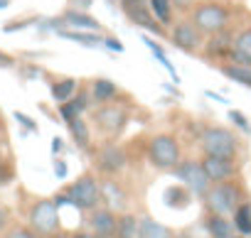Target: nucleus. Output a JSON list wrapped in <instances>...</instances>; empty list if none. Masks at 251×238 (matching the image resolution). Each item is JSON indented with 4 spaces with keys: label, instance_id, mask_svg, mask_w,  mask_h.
I'll return each mask as SVG.
<instances>
[{
    "label": "nucleus",
    "instance_id": "nucleus-22",
    "mask_svg": "<svg viewBox=\"0 0 251 238\" xmlns=\"http://www.w3.org/2000/svg\"><path fill=\"white\" fill-rule=\"evenodd\" d=\"M148 5L160 25H173V10H175L173 0H148Z\"/></svg>",
    "mask_w": 251,
    "mask_h": 238
},
{
    "label": "nucleus",
    "instance_id": "nucleus-26",
    "mask_svg": "<svg viewBox=\"0 0 251 238\" xmlns=\"http://www.w3.org/2000/svg\"><path fill=\"white\" fill-rule=\"evenodd\" d=\"M143 42L148 44V49L153 52V57H155V59H158V62H160V64L165 66V71H168V74H170V76L175 79V84H177V81H180V79H177V71H175V66L170 64V59L165 57V52H163V47H160V44H158L155 40H151V37H143Z\"/></svg>",
    "mask_w": 251,
    "mask_h": 238
},
{
    "label": "nucleus",
    "instance_id": "nucleus-37",
    "mask_svg": "<svg viewBox=\"0 0 251 238\" xmlns=\"http://www.w3.org/2000/svg\"><path fill=\"white\" fill-rule=\"evenodd\" d=\"M72 238H99L96 233H86V231H81V233H74Z\"/></svg>",
    "mask_w": 251,
    "mask_h": 238
},
{
    "label": "nucleus",
    "instance_id": "nucleus-8",
    "mask_svg": "<svg viewBox=\"0 0 251 238\" xmlns=\"http://www.w3.org/2000/svg\"><path fill=\"white\" fill-rule=\"evenodd\" d=\"M170 42L182 52H197L204 44V35L195 27L192 20H180V22H175V27L170 32Z\"/></svg>",
    "mask_w": 251,
    "mask_h": 238
},
{
    "label": "nucleus",
    "instance_id": "nucleus-6",
    "mask_svg": "<svg viewBox=\"0 0 251 238\" xmlns=\"http://www.w3.org/2000/svg\"><path fill=\"white\" fill-rule=\"evenodd\" d=\"M67 196H69V201H72L76 209L94 211V209L101 204V184H99L91 174H84V177H79V179L67 189Z\"/></svg>",
    "mask_w": 251,
    "mask_h": 238
},
{
    "label": "nucleus",
    "instance_id": "nucleus-24",
    "mask_svg": "<svg viewBox=\"0 0 251 238\" xmlns=\"http://www.w3.org/2000/svg\"><path fill=\"white\" fill-rule=\"evenodd\" d=\"M234 228L241 236H251V204H239V209L234 211Z\"/></svg>",
    "mask_w": 251,
    "mask_h": 238
},
{
    "label": "nucleus",
    "instance_id": "nucleus-21",
    "mask_svg": "<svg viewBox=\"0 0 251 238\" xmlns=\"http://www.w3.org/2000/svg\"><path fill=\"white\" fill-rule=\"evenodd\" d=\"M116 93H118V88H116V84L108 81V79H96V81L91 84V96H94L96 103H108V101L116 98Z\"/></svg>",
    "mask_w": 251,
    "mask_h": 238
},
{
    "label": "nucleus",
    "instance_id": "nucleus-14",
    "mask_svg": "<svg viewBox=\"0 0 251 238\" xmlns=\"http://www.w3.org/2000/svg\"><path fill=\"white\" fill-rule=\"evenodd\" d=\"M101 201H106V206H108L111 211H123L126 204H128V196H126V192L121 189L118 182L103 179V182H101Z\"/></svg>",
    "mask_w": 251,
    "mask_h": 238
},
{
    "label": "nucleus",
    "instance_id": "nucleus-13",
    "mask_svg": "<svg viewBox=\"0 0 251 238\" xmlns=\"http://www.w3.org/2000/svg\"><path fill=\"white\" fill-rule=\"evenodd\" d=\"M126 167V152L123 148L118 145H106L101 152H99V170L106 172V174H116Z\"/></svg>",
    "mask_w": 251,
    "mask_h": 238
},
{
    "label": "nucleus",
    "instance_id": "nucleus-35",
    "mask_svg": "<svg viewBox=\"0 0 251 238\" xmlns=\"http://www.w3.org/2000/svg\"><path fill=\"white\" fill-rule=\"evenodd\" d=\"M54 174H57L59 179L67 177V165H64V160H57V162H54Z\"/></svg>",
    "mask_w": 251,
    "mask_h": 238
},
{
    "label": "nucleus",
    "instance_id": "nucleus-34",
    "mask_svg": "<svg viewBox=\"0 0 251 238\" xmlns=\"http://www.w3.org/2000/svg\"><path fill=\"white\" fill-rule=\"evenodd\" d=\"M173 5L177 10H192L195 8V0H173Z\"/></svg>",
    "mask_w": 251,
    "mask_h": 238
},
{
    "label": "nucleus",
    "instance_id": "nucleus-20",
    "mask_svg": "<svg viewBox=\"0 0 251 238\" xmlns=\"http://www.w3.org/2000/svg\"><path fill=\"white\" fill-rule=\"evenodd\" d=\"M57 35L64 37V40L79 42L84 47H99V44H103V40L96 32H86V30H57Z\"/></svg>",
    "mask_w": 251,
    "mask_h": 238
},
{
    "label": "nucleus",
    "instance_id": "nucleus-18",
    "mask_svg": "<svg viewBox=\"0 0 251 238\" xmlns=\"http://www.w3.org/2000/svg\"><path fill=\"white\" fill-rule=\"evenodd\" d=\"M138 238H173V231L168 226H163L160 221L143 216L138 223Z\"/></svg>",
    "mask_w": 251,
    "mask_h": 238
},
{
    "label": "nucleus",
    "instance_id": "nucleus-10",
    "mask_svg": "<svg viewBox=\"0 0 251 238\" xmlns=\"http://www.w3.org/2000/svg\"><path fill=\"white\" fill-rule=\"evenodd\" d=\"M202 167H204V172H207V177H209V182L214 184H219V182H229L234 174H236V165H234V160H224V157H209V155H204L202 157Z\"/></svg>",
    "mask_w": 251,
    "mask_h": 238
},
{
    "label": "nucleus",
    "instance_id": "nucleus-16",
    "mask_svg": "<svg viewBox=\"0 0 251 238\" xmlns=\"http://www.w3.org/2000/svg\"><path fill=\"white\" fill-rule=\"evenodd\" d=\"M204 228H207L209 238H234L236 236L234 221H229V216H219V214H209L204 218Z\"/></svg>",
    "mask_w": 251,
    "mask_h": 238
},
{
    "label": "nucleus",
    "instance_id": "nucleus-40",
    "mask_svg": "<svg viewBox=\"0 0 251 238\" xmlns=\"http://www.w3.org/2000/svg\"><path fill=\"white\" fill-rule=\"evenodd\" d=\"M5 221H8V214H5V209H0V228L5 226Z\"/></svg>",
    "mask_w": 251,
    "mask_h": 238
},
{
    "label": "nucleus",
    "instance_id": "nucleus-9",
    "mask_svg": "<svg viewBox=\"0 0 251 238\" xmlns=\"http://www.w3.org/2000/svg\"><path fill=\"white\" fill-rule=\"evenodd\" d=\"M96 123L99 128L106 133V135H118L123 130V126L128 123V113H126L123 106H113V103H106L96 110Z\"/></svg>",
    "mask_w": 251,
    "mask_h": 238
},
{
    "label": "nucleus",
    "instance_id": "nucleus-5",
    "mask_svg": "<svg viewBox=\"0 0 251 238\" xmlns=\"http://www.w3.org/2000/svg\"><path fill=\"white\" fill-rule=\"evenodd\" d=\"M148 160L158 170H175L180 165V145L173 135H155L148 143Z\"/></svg>",
    "mask_w": 251,
    "mask_h": 238
},
{
    "label": "nucleus",
    "instance_id": "nucleus-7",
    "mask_svg": "<svg viewBox=\"0 0 251 238\" xmlns=\"http://www.w3.org/2000/svg\"><path fill=\"white\" fill-rule=\"evenodd\" d=\"M30 228L40 236H50L59 228V206L54 199H42L30 211Z\"/></svg>",
    "mask_w": 251,
    "mask_h": 238
},
{
    "label": "nucleus",
    "instance_id": "nucleus-4",
    "mask_svg": "<svg viewBox=\"0 0 251 238\" xmlns=\"http://www.w3.org/2000/svg\"><path fill=\"white\" fill-rule=\"evenodd\" d=\"M173 174L182 182V187L192 194V196H207V192L212 189V182L202 167V162H195V160H180V165L173 170Z\"/></svg>",
    "mask_w": 251,
    "mask_h": 238
},
{
    "label": "nucleus",
    "instance_id": "nucleus-28",
    "mask_svg": "<svg viewBox=\"0 0 251 238\" xmlns=\"http://www.w3.org/2000/svg\"><path fill=\"white\" fill-rule=\"evenodd\" d=\"M229 121H231L241 133H251V126H249V121H246V115H244V113H239V110H229Z\"/></svg>",
    "mask_w": 251,
    "mask_h": 238
},
{
    "label": "nucleus",
    "instance_id": "nucleus-12",
    "mask_svg": "<svg viewBox=\"0 0 251 238\" xmlns=\"http://www.w3.org/2000/svg\"><path fill=\"white\" fill-rule=\"evenodd\" d=\"M231 44H234V35L229 30H222V32H214L207 37L204 42V54L209 59H222V57H229L231 54Z\"/></svg>",
    "mask_w": 251,
    "mask_h": 238
},
{
    "label": "nucleus",
    "instance_id": "nucleus-27",
    "mask_svg": "<svg viewBox=\"0 0 251 238\" xmlns=\"http://www.w3.org/2000/svg\"><path fill=\"white\" fill-rule=\"evenodd\" d=\"M74 91H76V81H74V79H62V81H57V84L52 86V96H54V101H59V103H67V101L74 96Z\"/></svg>",
    "mask_w": 251,
    "mask_h": 238
},
{
    "label": "nucleus",
    "instance_id": "nucleus-29",
    "mask_svg": "<svg viewBox=\"0 0 251 238\" xmlns=\"http://www.w3.org/2000/svg\"><path fill=\"white\" fill-rule=\"evenodd\" d=\"M59 113H62V118L69 123V121H74V118H81V113H79V108L72 103V101H67V103H62V108H59Z\"/></svg>",
    "mask_w": 251,
    "mask_h": 238
},
{
    "label": "nucleus",
    "instance_id": "nucleus-11",
    "mask_svg": "<svg viewBox=\"0 0 251 238\" xmlns=\"http://www.w3.org/2000/svg\"><path fill=\"white\" fill-rule=\"evenodd\" d=\"M116 226H118V218H116V211H111L108 206L103 209H94L91 216H89V228L91 233H96L99 238H108L116 233Z\"/></svg>",
    "mask_w": 251,
    "mask_h": 238
},
{
    "label": "nucleus",
    "instance_id": "nucleus-17",
    "mask_svg": "<svg viewBox=\"0 0 251 238\" xmlns=\"http://www.w3.org/2000/svg\"><path fill=\"white\" fill-rule=\"evenodd\" d=\"M62 20H64V25H69L74 30H86V32H99L101 30V22L96 18L86 15L84 10H67L62 15Z\"/></svg>",
    "mask_w": 251,
    "mask_h": 238
},
{
    "label": "nucleus",
    "instance_id": "nucleus-1",
    "mask_svg": "<svg viewBox=\"0 0 251 238\" xmlns=\"http://www.w3.org/2000/svg\"><path fill=\"white\" fill-rule=\"evenodd\" d=\"M190 20L195 22V27L204 37H209L214 32L226 30V25H229V10L222 3H200V5L192 8V18Z\"/></svg>",
    "mask_w": 251,
    "mask_h": 238
},
{
    "label": "nucleus",
    "instance_id": "nucleus-39",
    "mask_svg": "<svg viewBox=\"0 0 251 238\" xmlns=\"http://www.w3.org/2000/svg\"><path fill=\"white\" fill-rule=\"evenodd\" d=\"M52 150H54V152H59V150H62V140H59V138H54V140H52Z\"/></svg>",
    "mask_w": 251,
    "mask_h": 238
},
{
    "label": "nucleus",
    "instance_id": "nucleus-23",
    "mask_svg": "<svg viewBox=\"0 0 251 238\" xmlns=\"http://www.w3.org/2000/svg\"><path fill=\"white\" fill-rule=\"evenodd\" d=\"M138 223L141 218H136L133 214H123L116 226V238H138Z\"/></svg>",
    "mask_w": 251,
    "mask_h": 238
},
{
    "label": "nucleus",
    "instance_id": "nucleus-25",
    "mask_svg": "<svg viewBox=\"0 0 251 238\" xmlns=\"http://www.w3.org/2000/svg\"><path fill=\"white\" fill-rule=\"evenodd\" d=\"M67 126H69V133L76 140V145L86 150L89 143H91V133H89V126L84 123V118H74V121H69Z\"/></svg>",
    "mask_w": 251,
    "mask_h": 238
},
{
    "label": "nucleus",
    "instance_id": "nucleus-36",
    "mask_svg": "<svg viewBox=\"0 0 251 238\" xmlns=\"http://www.w3.org/2000/svg\"><path fill=\"white\" fill-rule=\"evenodd\" d=\"M0 66H13V57H8V54L0 52Z\"/></svg>",
    "mask_w": 251,
    "mask_h": 238
},
{
    "label": "nucleus",
    "instance_id": "nucleus-41",
    "mask_svg": "<svg viewBox=\"0 0 251 238\" xmlns=\"http://www.w3.org/2000/svg\"><path fill=\"white\" fill-rule=\"evenodd\" d=\"M0 8H8V0H0Z\"/></svg>",
    "mask_w": 251,
    "mask_h": 238
},
{
    "label": "nucleus",
    "instance_id": "nucleus-38",
    "mask_svg": "<svg viewBox=\"0 0 251 238\" xmlns=\"http://www.w3.org/2000/svg\"><path fill=\"white\" fill-rule=\"evenodd\" d=\"M8 177H10V172H8L5 167H0V184H3V182H5Z\"/></svg>",
    "mask_w": 251,
    "mask_h": 238
},
{
    "label": "nucleus",
    "instance_id": "nucleus-2",
    "mask_svg": "<svg viewBox=\"0 0 251 238\" xmlns=\"http://www.w3.org/2000/svg\"><path fill=\"white\" fill-rule=\"evenodd\" d=\"M200 143H202V152L209 155V157L234 160L236 157V150H239V140L226 128H207L202 133V140Z\"/></svg>",
    "mask_w": 251,
    "mask_h": 238
},
{
    "label": "nucleus",
    "instance_id": "nucleus-42",
    "mask_svg": "<svg viewBox=\"0 0 251 238\" xmlns=\"http://www.w3.org/2000/svg\"><path fill=\"white\" fill-rule=\"evenodd\" d=\"M234 238H246V236H241V233H236V236H234Z\"/></svg>",
    "mask_w": 251,
    "mask_h": 238
},
{
    "label": "nucleus",
    "instance_id": "nucleus-3",
    "mask_svg": "<svg viewBox=\"0 0 251 238\" xmlns=\"http://www.w3.org/2000/svg\"><path fill=\"white\" fill-rule=\"evenodd\" d=\"M204 201H207L209 214L234 216V211H236L239 204H241V194H239V187H236V184H231V182H219V184H214V187L207 192Z\"/></svg>",
    "mask_w": 251,
    "mask_h": 238
},
{
    "label": "nucleus",
    "instance_id": "nucleus-33",
    "mask_svg": "<svg viewBox=\"0 0 251 238\" xmlns=\"http://www.w3.org/2000/svg\"><path fill=\"white\" fill-rule=\"evenodd\" d=\"M103 47H108L111 52H123V44H121L118 40H113V37H106V40H103Z\"/></svg>",
    "mask_w": 251,
    "mask_h": 238
},
{
    "label": "nucleus",
    "instance_id": "nucleus-32",
    "mask_svg": "<svg viewBox=\"0 0 251 238\" xmlns=\"http://www.w3.org/2000/svg\"><path fill=\"white\" fill-rule=\"evenodd\" d=\"M15 118H18V121H20V123H23L27 130H32V133L37 130V126H35V121H32V118H27V115H23V113H15Z\"/></svg>",
    "mask_w": 251,
    "mask_h": 238
},
{
    "label": "nucleus",
    "instance_id": "nucleus-31",
    "mask_svg": "<svg viewBox=\"0 0 251 238\" xmlns=\"http://www.w3.org/2000/svg\"><path fill=\"white\" fill-rule=\"evenodd\" d=\"M69 101H72V103L79 108V113H84V110L89 108V93H84V91H81L76 98H69Z\"/></svg>",
    "mask_w": 251,
    "mask_h": 238
},
{
    "label": "nucleus",
    "instance_id": "nucleus-19",
    "mask_svg": "<svg viewBox=\"0 0 251 238\" xmlns=\"http://www.w3.org/2000/svg\"><path fill=\"white\" fill-rule=\"evenodd\" d=\"M219 71L226 79H231L234 84H241V86L251 88V66L249 64H234V62H229V64H222Z\"/></svg>",
    "mask_w": 251,
    "mask_h": 238
},
{
    "label": "nucleus",
    "instance_id": "nucleus-30",
    "mask_svg": "<svg viewBox=\"0 0 251 238\" xmlns=\"http://www.w3.org/2000/svg\"><path fill=\"white\" fill-rule=\"evenodd\" d=\"M5 238H37V233H35L32 228H23V226H18V228L8 231Z\"/></svg>",
    "mask_w": 251,
    "mask_h": 238
},
{
    "label": "nucleus",
    "instance_id": "nucleus-15",
    "mask_svg": "<svg viewBox=\"0 0 251 238\" xmlns=\"http://www.w3.org/2000/svg\"><path fill=\"white\" fill-rule=\"evenodd\" d=\"M229 62H234V64H249V66H251V27L241 30V32L234 37Z\"/></svg>",
    "mask_w": 251,
    "mask_h": 238
}]
</instances>
